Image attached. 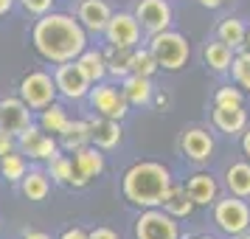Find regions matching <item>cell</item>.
<instances>
[{"mask_svg": "<svg viewBox=\"0 0 250 239\" xmlns=\"http://www.w3.org/2000/svg\"><path fill=\"white\" fill-rule=\"evenodd\" d=\"M28 40H31L34 54L48 65L73 62L90 45V34L82 28L73 12H59V9L42 14V17H34Z\"/></svg>", "mask_w": 250, "mask_h": 239, "instance_id": "cell-1", "label": "cell"}, {"mask_svg": "<svg viewBox=\"0 0 250 239\" xmlns=\"http://www.w3.org/2000/svg\"><path fill=\"white\" fill-rule=\"evenodd\" d=\"M171 169L160 160H135L121 174V197L135 208H160L171 186Z\"/></svg>", "mask_w": 250, "mask_h": 239, "instance_id": "cell-2", "label": "cell"}, {"mask_svg": "<svg viewBox=\"0 0 250 239\" xmlns=\"http://www.w3.org/2000/svg\"><path fill=\"white\" fill-rule=\"evenodd\" d=\"M146 48L152 51V57L158 59L160 70H180L188 65V57H191V48H188V40L180 34V31H158V34H149Z\"/></svg>", "mask_w": 250, "mask_h": 239, "instance_id": "cell-3", "label": "cell"}, {"mask_svg": "<svg viewBox=\"0 0 250 239\" xmlns=\"http://www.w3.org/2000/svg\"><path fill=\"white\" fill-rule=\"evenodd\" d=\"M84 102H87L93 115L113 118V121H124L126 115H129V110H132V107L126 104L124 93L118 87V82H113V79H102V82H96V85H90Z\"/></svg>", "mask_w": 250, "mask_h": 239, "instance_id": "cell-4", "label": "cell"}, {"mask_svg": "<svg viewBox=\"0 0 250 239\" xmlns=\"http://www.w3.org/2000/svg\"><path fill=\"white\" fill-rule=\"evenodd\" d=\"M17 96L28 104V110H42L48 107L51 102H57L59 93H57V85H54V76L51 70L45 68H31L25 70L20 82H17Z\"/></svg>", "mask_w": 250, "mask_h": 239, "instance_id": "cell-5", "label": "cell"}, {"mask_svg": "<svg viewBox=\"0 0 250 239\" xmlns=\"http://www.w3.org/2000/svg\"><path fill=\"white\" fill-rule=\"evenodd\" d=\"M17 149H20L31 163H42V166H45L51 158H57L59 152H62V149H59L57 135L45 132L37 121H34V124H28L23 132L17 135Z\"/></svg>", "mask_w": 250, "mask_h": 239, "instance_id": "cell-6", "label": "cell"}, {"mask_svg": "<svg viewBox=\"0 0 250 239\" xmlns=\"http://www.w3.org/2000/svg\"><path fill=\"white\" fill-rule=\"evenodd\" d=\"M214 222L228 237H242L250 228V205L242 197L214 200Z\"/></svg>", "mask_w": 250, "mask_h": 239, "instance_id": "cell-7", "label": "cell"}, {"mask_svg": "<svg viewBox=\"0 0 250 239\" xmlns=\"http://www.w3.org/2000/svg\"><path fill=\"white\" fill-rule=\"evenodd\" d=\"M51 76H54V85H57V93H59L62 102H68V104L84 102V96L90 90V82H87V76L79 70L76 62L51 65Z\"/></svg>", "mask_w": 250, "mask_h": 239, "instance_id": "cell-8", "label": "cell"}, {"mask_svg": "<svg viewBox=\"0 0 250 239\" xmlns=\"http://www.w3.org/2000/svg\"><path fill=\"white\" fill-rule=\"evenodd\" d=\"M135 239H180V225L163 208H144L135 219Z\"/></svg>", "mask_w": 250, "mask_h": 239, "instance_id": "cell-9", "label": "cell"}, {"mask_svg": "<svg viewBox=\"0 0 250 239\" xmlns=\"http://www.w3.org/2000/svg\"><path fill=\"white\" fill-rule=\"evenodd\" d=\"M102 37H104L107 45L132 51V48L141 45V25H138L132 12H113L110 20H107V25H104Z\"/></svg>", "mask_w": 250, "mask_h": 239, "instance_id": "cell-10", "label": "cell"}, {"mask_svg": "<svg viewBox=\"0 0 250 239\" xmlns=\"http://www.w3.org/2000/svg\"><path fill=\"white\" fill-rule=\"evenodd\" d=\"M132 14H135V20H138V25H141L144 34H158V31L171 28L169 0H138Z\"/></svg>", "mask_w": 250, "mask_h": 239, "instance_id": "cell-11", "label": "cell"}, {"mask_svg": "<svg viewBox=\"0 0 250 239\" xmlns=\"http://www.w3.org/2000/svg\"><path fill=\"white\" fill-rule=\"evenodd\" d=\"M110 14H113V6L107 0H76V6H73V17L90 34V40L104 34V25L110 20Z\"/></svg>", "mask_w": 250, "mask_h": 239, "instance_id": "cell-12", "label": "cell"}, {"mask_svg": "<svg viewBox=\"0 0 250 239\" xmlns=\"http://www.w3.org/2000/svg\"><path fill=\"white\" fill-rule=\"evenodd\" d=\"M28 124H34V110L14 93V96H0V130L20 135Z\"/></svg>", "mask_w": 250, "mask_h": 239, "instance_id": "cell-13", "label": "cell"}, {"mask_svg": "<svg viewBox=\"0 0 250 239\" xmlns=\"http://www.w3.org/2000/svg\"><path fill=\"white\" fill-rule=\"evenodd\" d=\"M180 152L183 158L191 160V163H205L214 155V138L203 127H188L180 135Z\"/></svg>", "mask_w": 250, "mask_h": 239, "instance_id": "cell-14", "label": "cell"}, {"mask_svg": "<svg viewBox=\"0 0 250 239\" xmlns=\"http://www.w3.org/2000/svg\"><path fill=\"white\" fill-rule=\"evenodd\" d=\"M87 124H90V144L93 147H99L102 152H113V149L121 147V141H124V127H121V121L102 118V115L90 113Z\"/></svg>", "mask_w": 250, "mask_h": 239, "instance_id": "cell-15", "label": "cell"}, {"mask_svg": "<svg viewBox=\"0 0 250 239\" xmlns=\"http://www.w3.org/2000/svg\"><path fill=\"white\" fill-rule=\"evenodd\" d=\"M70 160H73V169L82 172L90 183L99 180L104 172H107V152H102V149L93 147V144L76 149V152H70Z\"/></svg>", "mask_w": 250, "mask_h": 239, "instance_id": "cell-16", "label": "cell"}, {"mask_svg": "<svg viewBox=\"0 0 250 239\" xmlns=\"http://www.w3.org/2000/svg\"><path fill=\"white\" fill-rule=\"evenodd\" d=\"M118 87L124 93V99L129 107H149L152 104V96H155V82L149 76H138V73H129L118 82Z\"/></svg>", "mask_w": 250, "mask_h": 239, "instance_id": "cell-17", "label": "cell"}, {"mask_svg": "<svg viewBox=\"0 0 250 239\" xmlns=\"http://www.w3.org/2000/svg\"><path fill=\"white\" fill-rule=\"evenodd\" d=\"M51 177H48V172L42 166H28V172L23 174V180L17 183V189L23 194L25 200H31V203H42L48 200V194H51Z\"/></svg>", "mask_w": 250, "mask_h": 239, "instance_id": "cell-18", "label": "cell"}, {"mask_svg": "<svg viewBox=\"0 0 250 239\" xmlns=\"http://www.w3.org/2000/svg\"><path fill=\"white\" fill-rule=\"evenodd\" d=\"M183 186H186V192H188V197H191V203L197 205V208H200V205H214L216 192H219L214 174H208V172H194Z\"/></svg>", "mask_w": 250, "mask_h": 239, "instance_id": "cell-19", "label": "cell"}, {"mask_svg": "<svg viewBox=\"0 0 250 239\" xmlns=\"http://www.w3.org/2000/svg\"><path fill=\"white\" fill-rule=\"evenodd\" d=\"M214 127L219 132H225V135H239L245 127H248V113H245V107L239 104V107H222V104H214Z\"/></svg>", "mask_w": 250, "mask_h": 239, "instance_id": "cell-20", "label": "cell"}, {"mask_svg": "<svg viewBox=\"0 0 250 239\" xmlns=\"http://www.w3.org/2000/svg\"><path fill=\"white\" fill-rule=\"evenodd\" d=\"M73 62L79 65V70L87 76V82H90V85L107 79V59H104L102 45H87L79 57L73 59Z\"/></svg>", "mask_w": 250, "mask_h": 239, "instance_id": "cell-21", "label": "cell"}, {"mask_svg": "<svg viewBox=\"0 0 250 239\" xmlns=\"http://www.w3.org/2000/svg\"><path fill=\"white\" fill-rule=\"evenodd\" d=\"M57 141H59V149L68 152V155L82 147H87L90 144V124H87V118H70L65 124V130L57 135Z\"/></svg>", "mask_w": 250, "mask_h": 239, "instance_id": "cell-22", "label": "cell"}, {"mask_svg": "<svg viewBox=\"0 0 250 239\" xmlns=\"http://www.w3.org/2000/svg\"><path fill=\"white\" fill-rule=\"evenodd\" d=\"M166 214H171L174 219H186V217L194 214V208L197 205L191 203V197H188V192H186V186L177 180H171L169 192H166V197H163V205H160Z\"/></svg>", "mask_w": 250, "mask_h": 239, "instance_id": "cell-23", "label": "cell"}, {"mask_svg": "<svg viewBox=\"0 0 250 239\" xmlns=\"http://www.w3.org/2000/svg\"><path fill=\"white\" fill-rule=\"evenodd\" d=\"M34 121L45 132H51V135H59L62 130H65V124L70 121V113H68V107H65V102H51L48 107H42V110H37L34 113Z\"/></svg>", "mask_w": 250, "mask_h": 239, "instance_id": "cell-24", "label": "cell"}, {"mask_svg": "<svg viewBox=\"0 0 250 239\" xmlns=\"http://www.w3.org/2000/svg\"><path fill=\"white\" fill-rule=\"evenodd\" d=\"M28 166H31V160L25 158L20 149L0 155V180H6V183H12V186H17V183L23 180V174L28 172Z\"/></svg>", "mask_w": 250, "mask_h": 239, "instance_id": "cell-25", "label": "cell"}, {"mask_svg": "<svg viewBox=\"0 0 250 239\" xmlns=\"http://www.w3.org/2000/svg\"><path fill=\"white\" fill-rule=\"evenodd\" d=\"M203 59H205V68H211L214 73H225V70H230V62H233V48L219 43V40L205 43Z\"/></svg>", "mask_w": 250, "mask_h": 239, "instance_id": "cell-26", "label": "cell"}, {"mask_svg": "<svg viewBox=\"0 0 250 239\" xmlns=\"http://www.w3.org/2000/svg\"><path fill=\"white\" fill-rule=\"evenodd\" d=\"M102 51H104V59H107V79L121 82L124 76H129V51L113 48L107 43L102 45Z\"/></svg>", "mask_w": 250, "mask_h": 239, "instance_id": "cell-27", "label": "cell"}, {"mask_svg": "<svg viewBox=\"0 0 250 239\" xmlns=\"http://www.w3.org/2000/svg\"><path fill=\"white\" fill-rule=\"evenodd\" d=\"M225 186L233 197H250V163H233L225 172Z\"/></svg>", "mask_w": 250, "mask_h": 239, "instance_id": "cell-28", "label": "cell"}, {"mask_svg": "<svg viewBox=\"0 0 250 239\" xmlns=\"http://www.w3.org/2000/svg\"><path fill=\"white\" fill-rule=\"evenodd\" d=\"M245 31H248V25L242 23V20H236V17H225L222 23L216 25V40L236 51V48L245 45Z\"/></svg>", "mask_w": 250, "mask_h": 239, "instance_id": "cell-29", "label": "cell"}, {"mask_svg": "<svg viewBox=\"0 0 250 239\" xmlns=\"http://www.w3.org/2000/svg\"><path fill=\"white\" fill-rule=\"evenodd\" d=\"M158 59L152 57V51L146 45H138L129 51V73H138V76H155L158 73Z\"/></svg>", "mask_w": 250, "mask_h": 239, "instance_id": "cell-30", "label": "cell"}, {"mask_svg": "<svg viewBox=\"0 0 250 239\" xmlns=\"http://www.w3.org/2000/svg\"><path fill=\"white\" fill-rule=\"evenodd\" d=\"M45 172L54 186H65L68 189V180H70V172H73V160H70L68 152H59L57 158H51L45 163Z\"/></svg>", "mask_w": 250, "mask_h": 239, "instance_id": "cell-31", "label": "cell"}, {"mask_svg": "<svg viewBox=\"0 0 250 239\" xmlns=\"http://www.w3.org/2000/svg\"><path fill=\"white\" fill-rule=\"evenodd\" d=\"M230 73H233V82H236L239 87L250 90V51L233 54V62H230Z\"/></svg>", "mask_w": 250, "mask_h": 239, "instance_id": "cell-32", "label": "cell"}, {"mask_svg": "<svg viewBox=\"0 0 250 239\" xmlns=\"http://www.w3.org/2000/svg\"><path fill=\"white\" fill-rule=\"evenodd\" d=\"M57 3L59 0H17V6H20L31 20H34V17H42V14H48V12H54Z\"/></svg>", "mask_w": 250, "mask_h": 239, "instance_id": "cell-33", "label": "cell"}, {"mask_svg": "<svg viewBox=\"0 0 250 239\" xmlns=\"http://www.w3.org/2000/svg\"><path fill=\"white\" fill-rule=\"evenodd\" d=\"M214 104H222V107H239V104H245V96L239 87H219L214 96Z\"/></svg>", "mask_w": 250, "mask_h": 239, "instance_id": "cell-34", "label": "cell"}, {"mask_svg": "<svg viewBox=\"0 0 250 239\" xmlns=\"http://www.w3.org/2000/svg\"><path fill=\"white\" fill-rule=\"evenodd\" d=\"M149 107H155L158 113H169L171 110V96L166 90H158V87H155V96H152V104H149Z\"/></svg>", "mask_w": 250, "mask_h": 239, "instance_id": "cell-35", "label": "cell"}, {"mask_svg": "<svg viewBox=\"0 0 250 239\" xmlns=\"http://www.w3.org/2000/svg\"><path fill=\"white\" fill-rule=\"evenodd\" d=\"M14 149H17V135L6 132V130H0V155H6V152H14Z\"/></svg>", "mask_w": 250, "mask_h": 239, "instance_id": "cell-36", "label": "cell"}, {"mask_svg": "<svg viewBox=\"0 0 250 239\" xmlns=\"http://www.w3.org/2000/svg\"><path fill=\"white\" fill-rule=\"evenodd\" d=\"M87 239H118V234H115L113 228H107V225H96L87 231Z\"/></svg>", "mask_w": 250, "mask_h": 239, "instance_id": "cell-37", "label": "cell"}, {"mask_svg": "<svg viewBox=\"0 0 250 239\" xmlns=\"http://www.w3.org/2000/svg\"><path fill=\"white\" fill-rule=\"evenodd\" d=\"M57 239H87V228H82V225H70L65 228L62 234H59Z\"/></svg>", "mask_w": 250, "mask_h": 239, "instance_id": "cell-38", "label": "cell"}, {"mask_svg": "<svg viewBox=\"0 0 250 239\" xmlns=\"http://www.w3.org/2000/svg\"><path fill=\"white\" fill-rule=\"evenodd\" d=\"M20 239H54L48 231H40V228H23L20 231Z\"/></svg>", "mask_w": 250, "mask_h": 239, "instance_id": "cell-39", "label": "cell"}, {"mask_svg": "<svg viewBox=\"0 0 250 239\" xmlns=\"http://www.w3.org/2000/svg\"><path fill=\"white\" fill-rule=\"evenodd\" d=\"M14 6H17V0H0V20L9 17V14L14 12Z\"/></svg>", "mask_w": 250, "mask_h": 239, "instance_id": "cell-40", "label": "cell"}, {"mask_svg": "<svg viewBox=\"0 0 250 239\" xmlns=\"http://www.w3.org/2000/svg\"><path fill=\"white\" fill-rule=\"evenodd\" d=\"M203 9H219V6H225L228 0H197Z\"/></svg>", "mask_w": 250, "mask_h": 239, "instance_id": "cell-41", "label": "cell"}, {"mask_svg": "<svg viewBox=\"0 0 250 239\" xmlns=\"http://www.w3.org/2000/svg\"><path fill=\"white\" fill-rule=\"evenodd\" d=\"M242 149H245V155L250 158V130L245 132V138H242Z\"/></svg>", "mask_w": 250, "mask_h": 239, "instance_id": "cell-42", "label": "cell"}, {"mask_svg": "<svg viewBox=\"0 0 250 239\" xmlns=\"http://www.w3.org/2000/svg\"><path fill=\"white\" fill-rule=\"evenodd\" d=\"M242 48H245V51H250V28L245 31V45H242Z\"/></svg>", "mask_w": 250, "mask_h": 239, "instance_id": "cell-43", "label": "cell"}, {"mask_svg": "<svg viewBox=\"0 0 250 239\" xmlns=\"http://www.w3.org/2000/svg\"><path fill=\"white\" fill-rule=\"evenodd\" d=\"M239 239H250V234H248V231H245V234H242V237H239Z\"/></svg>", "mask_w": 250, "mask_h": 239, "instance_id": "cell-44", "label": "cell"}, {"mask_svg": "<svg viewBox=\"0 0 250 239\" xmlns=\"http://www.w3.org/2000/svg\"><path fill=\"white\" fill-rule=\"evenodd\" d=\"M194 239H214V237H194Z\"/></svg>", "mask_w": 250, "mask_h": 239, "instance_id": "cell-45", "label": "cell"}, {"mask_svg": "<svg viewBox=\"0 0 250 239\" xmlns=\"http://www.w3.org/2000/svg\"><path fill=\"white\" fill-rule=\"evenodd\" d=\"M0 231H3V219H0Z\"/></svg>", "mask_w": 250, "mask_h": 239, "instance_id": "cell-46", "label": "cell"}]
</instances>
